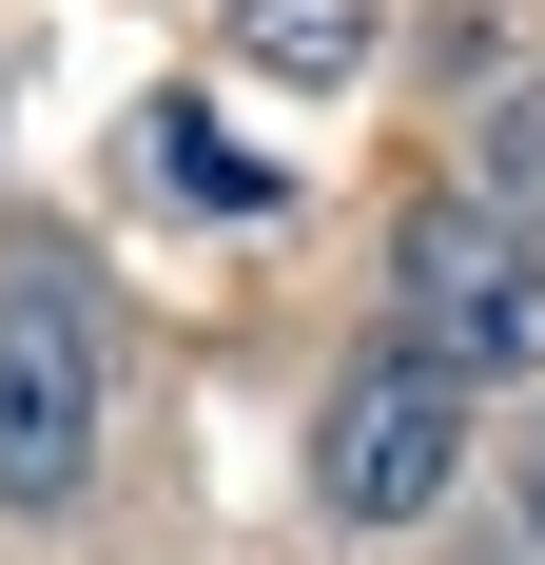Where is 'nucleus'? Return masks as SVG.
<instances>
[{
	"instance_id": "obj_3",
	"label": "nucleus",
	"mask_w": 545,
	"mask_h": 565,
	"mask_svg": "<svg viewBox=\"0 0 545 565\" xmlns=\"http://www.w3.org/2000/svg\"><path fill=\"white\" fill-rule=\"evenodd\" d=\"M409 351H448L468 391H488V371H545V274L506 234H468L448 195L409 215Z\"/></svg>"
},
{
	"instance_id": "obj_5",
	"label": "nucleus",
	"mask_w": 545,
	"mask_h": 565,
	"mask_svg": "<svg viewBox=\"0 0 545 565\" xmlns=\"http://www.w3.org/2000/svg\"><path fill=\"white\" fill-rule=\"evenodd\" d=\"M488 195H526V215H545V78H506V98H488Z\"/></svg>"
},
{
	"instance_id": "obj_1",
	"label": "nucleus",
	"mask_w": 545,
	"mask_h": 565,
	"mask_svg": "<svg viewBox=\"0 0 545 565\" xmlns=\"http://www.w3.org/2000/svg\"><path fill=\"white\" fill-rule=\"evenodd\" d=\"M448 468H468V371L389 332L371 371L331 391V429H312V488H331V526H429V508H448Z\"/></svg>"
},
{
	"instance_id": "obj_4",
	"label": "nucleus",
	"mask_w": 545,
	"mask_h": 565,
	"mask_svg": "<svg viewBox=\"0 0 545 565\" xmlns=\"http://www.w3.org/2000/svg\"><path fill=\"white\" fill-rule=\"evenodd\" d=\"M234 58H272V78H351V58H371V0H234Z\"/></svg>"
},
{
	"instance_id": "obj_6",
	"label": "nucleus",
	"mask_w": 545,
	"mask_h": 565,
	"mask_svg": "<svg viewBox=\"0 0 545 565\" xmlns=\"http://www.w3.org/2000/svg\"><path fill=\"white\" fill-rule=\"evenodd\" d=\"M526 526H545V429H526Z\"/></svg>"
},
{
	"instance_id": "obj_2",
	"label": "nucleus",
	"mask_w": 545,
	"mask_h": 565,
	"mask_svg": "<svg viewBox=\"0 0 545 565\" xmlns=\"http://www.w3.org/2000/svg\"><path fill=\"white\" fill-rule=\"evenodd\" d=\"M78 488H98V312L40 254L0 292V508H78Z\"/></svg>"
}]
</instances>
